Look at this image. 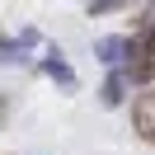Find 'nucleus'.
Here are the masks:
<instances>
[{"instance_id": "f257e3e1", "label": "nucleus", "mask_w": 155, "mask_h": 155, "mask_svg": "<svg viewBox=\"0 0 155 155\" xmlns=\"http://www.w3.org/2000/svg\"><path fill=\"white\" fill-rule=\"evenodd\" d=\"M38 66H42V75H47V80H57V85L66 89V94H75V89H80V75L66 66L61 47H42V61H38Z\"/></svg>"}, {"instance_id": "f03ea898", "label": "nucleus", "mask_w": 155, "mask_h": 155, "mask_svg": "<svg viewBox=\"0 0 155 155\" xmlns=\"http://www.w3.org/2000/svg\"><path fill=\"white\" fill-rule=\"evenodd\" d=\"M94 61H104L113 71H127L132 66V38H99L94 42Z\"/></svg>"}, {"instance_id": "7ed1b4c3", "label": "nucleus", "mask_w": 155, "mask_h": 155, "mask_svg": "<svg viewBox=\"0 0 155 155\" xmlns=\"http://www.w3.org/2000/svg\"><path fill=\"white\" fill-rule=\"evenodd\" d=\"M132 127H136V136H141V141L155 146V89L136 94V104H132Z\"/></svg>"}, {"instance_id": "20e7f679", "label": "nucleus", "mask_w": 155, "mask_h": 155, "mask_svg": "<svg viewBox=\"0 0 155 155\" xmlns=\"http://www.w3.org/2000/svg\"><path fill=\"white\" fill-rule=\"evenodd\" d=\"M38 33H33V28H24L19 33V38H5V66H24V61H28V52L33 47H38Z\"/></svg>"}, {"instance_id": "39448f33", "label": "nucleus", "mask_w": 155, "mask_h": 155, "mask_svg": "<svg viewBox=\"0 0 155 155\" xmlns=\"http://www.w3.org/2000/svg\"><path fill=\"white\" fill-rule=\"evenodd\" d=\"M127 71H108V80H104V89H99V99H104V108H122L127 104Z\"/></svg>"}, {"instance_id": "423d86ee", "label": "nucleus", "mask_w": 155, "mask_h": 155, "mask_svg": "<svg viewBox=\"0 0 155 155\" xmlns=\"http://www.w3.org/2000/svg\"><path fill=\"white\" fill-rule=\"evenodd\" d=\"M117 10H127V0H89L85 5L89 19H94V14H117Z\"/></svg>"}]
</instances>
